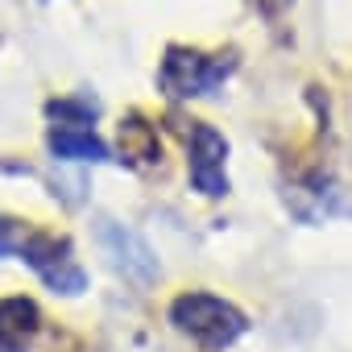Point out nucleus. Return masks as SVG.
Listing matches in <instances>:
<instances>
[{
	"mask_svg": "<svg viewBox=\"0 0 352 352\" xmlns=\"http://www.w3.org/2000/svg\"><path fill=\"white\" fill-rule=\"evenodd\" d=\"M187 179L204 199L228 195V141L216 124L195 120L187 133Z\"/></svg>",
	"mask_w": 352,
	"mask_h": 352,
	"instance_id": "5",
	"label": "nucleus"
},
{
	"mask_svg": "<svg viewBox=\"0 0 352 352\" xmlns=\"http://www.w3.org/2000/svg\"><path fill=\"white\" fill-rule=\"evenodd\" d=\"M21 241H25V228L17 220H9V216H0V257L9 249H21Z\"/></svg>",
	"mask_w": 352,
	"mask_h": 352,
	"instance_id": "11",
	"label": "nucleus"
},
{
	"mask_svg": "<svg viewBox=\"0 0 352 352\" xmlns=\"http://www.w3.org/2000/svg\"><path fill=\"white\" fill-rule=\"evenodd\" d=\"M46 145L58 162H108V145L83 124H54Z\"/></svg>",
	"mask_w": 352,
	"mask_h": 352,
	"instance_id": "7",
	"label": "nucleus"
},
{
	"mask_svg": "<svg viewBox=\"0 0 352 352\" xmlns=\"http://www.w3.org/2000/svg\"><path fill=\"white\" fill-rule=\"evenodd\" d=\"M96 245H100V253L108 257V265H112L129 286L145 290V286L157 282V274H162L157 253H153L149 241H145L141 232H133L129 224H120V220H112V216H96Z\"/></svg>",
	"mask_w": 352,
	"mask_h": 352,
	"instance_id": "3",
	"label": "nucleus"
},
{
	"mask_svg": "<svg viewBox=\"0 0 352 352\" xmlns=\"http://www.w3.org/2000/svg\"><path fill=\"white\" fill-rule=\"evenodd\" d=\"M50 116H54L58 124H83V129H91L96 100H54V104H50Z\"/></svg>",
	"mask_w": 352,
	"mask_h": 352,
	"instance_id": "10",
	"label": "nucleus"
},
{
	"mask_svg": "<svg viewBox=\"0 0 352 352\" xmlns=\"http://www.w3.org/2000/svg\"><path fill=\"white\" fill-rule=\"evenodd\" d=\"M120 149H124V157H141V162H157V157H162L157 133H153L141 116H129V120L120 124Z\"/></svg>",
	"mask_w": 352,
	"mask_h": 352,
	"instance_id": "9",
	"label": "nucleus"
},
{
	"mask_svg": "<svg viewBox=\"0 0 352 352\" xmlns=\"http://www.w3.org/2000/svg\"><path fill=\"white\" fill-rule=\"evenodd\" d=\"M17 253L54 294H71L75 298V294L87 290V274L75 261V249H71L67 236H58V232H25Z\"/></svg>",
	"mask_w": 352,
	"mask_h": 352,
	"instance_id": "4",
	"label": "nucleus"
},
{
	"mask_svg": "<svg viewBox=\"0 0 352 352\" xmlns=\"http://www.w3.org/2000/svg\"><path fill=\"white\" fill-rule=\"evenodd\" d=\"M0 352H25V348H21L13 336H5V331H0Z\"/></svg>",
	"mask_w": 352,
	"mask_h": 352,
	"instance_id": "12",
	"label": "nucleus"
},
{
	"mask_svg": "<svg viewBox=\"0 0 352 352\" xmlns=\"http://www.w3.org/2000/svg\"><path fill=\"white\" fill-rule=\"evenodd\" d=\"M38 302L34 298H25V294H13V298H0V331L5 336H30L34 327H38Z\"/></svg>",
	"mask_w": 352,
	"mask_h": 352,
	"instance_id": "8",
	"label": "nucleus"
},
{
	"mask_svg": "<svg viewBox=\"0 0 352 352\" xmlns=\"http://www.w3.org/2000/svg\"><path fill=\"white\" fill-rule=\"evenodd\" d=\"M257 5H261L265 13H278V9H286V5H290V0H257Z\"/></svg>",
	"mask_w": 352,
	"mask_h": 352,
	"instance_id": "13",
	"label": "nucleus"
},
{
	"mask_svg": "<svg viewBox=\"0 0 352 352\" xmlns=\"http://www.w3.org/2000/svg\"><path fill=\"white\" fill-rule=\"evenodd\" d=\"M170 323L183 336H191L204 352H224L249 331L245 311L232 307L220 294H208V290H187V294L174 298L170 302Z\"/></svg>",
	"mask_w": 352,
	"mask_h": 352,
	"instance_id": "1",
	"label": "nucleus"
},
{
	"mask_svg": "<svg viewBox=\"0 0 352 352\" xmlns=\"http://www.w3.org/2000/svg\"><path fill=\"white\" fill-rule=\"evenodd\" d=\"M286 208H290L302 224H323V220L348 212L344 191H340L331 179H323V174H315V179H302V183L286 187Z\"/></svg>",
	"mask_w": 352,
	"mask_h": 352,
	"instance_id": "6",
	"label": "nucleus"
},
{
	"mask_svg": "<svg viewBox=\"0 0 352 352\" xmlns=\"http://www.w3.org/2000/svg\"><path fill=\"white\" fill-rule=\"evenodd\" d=\"M232 54H199V50H183L170 46L157 71V87L170 100H191V96H212L228 75H232Z\"/></svg>",
	"mask_w": 352,
	"mask_h": 352,
	"instance_id": "2",
	"label": "nucleus"
}]
</instances>
